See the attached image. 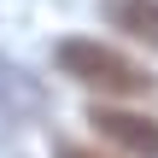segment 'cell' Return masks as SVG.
<instances>
[{"instance_id": "cell-1", "label": "cell", "mask_w": 158, "mask_h": 158, "mask_svg": "<svg viewBox=\"0 0 158 158\" xmlns=\"http://www.w3.org/2000/svg\"><path fill=\"white\" fill-rule=\"evenodd\" d=\"M59 70H64L70 82H82V88H94V94H111V100H141V94H152V76H147L135 59H123V53H111V47H100V41H64V47H59Z\"/></svg>"}, {"instance_id": "cell-2", "label": "cell", "mask_w": 158, "mask_h": 158, "mask_svg": "<svg viewBox=\"0 0 158 158\" xmlns=\"http://www.w3.org/2000/svg\"><path fill=\"white\" fill-rule=\"evenodd\" d=\"M88 123H94L111 147H123L129 158H158V123H152V117H141V111H111V106H94V111H88Z\"/></svg>"}, {"instance_id": "cell-3", "label": "cell", "mask_w": 158, "mask_h": 158, "mask_svg": "<svg viewBox=\"0 0 158 158\" xmlns=\"http://www.w3.org/2000/svg\"><path fill=\"white\" fill-rule=\"evenodd\" d=\"M35 117H41V88H35L23 70L0 64V141L18 135V129H29Z\"/></svg>"}, {"instance_id": "cell-4", "label": "cell", "mask_w": 158, "mask_h": 158, "mask_svg": "<svg viewBox=\"0 0 158 158\" xmlns=\"http://www.w3.org/2000/svg\"><path fill=\"white\" fill-rule=\"evenodd\" d=\"M111 23L135 41L158 47V0H111Z\"/></svg>"}, {"instance_id": "cell-5", "label": "cell", "mask_w": 158, "mask_h": 158, "mask_svg": "<svg viewBox=\"0 0 158 158\" xmlns=\"http://www.w3.org/2000/svg\"><path fill=\"white\" fill-rule=\"evenodd\" d=\"M59 158H106V152H94V147H76V141H64V147H59Z\"/></svg>"}]
</instances>
